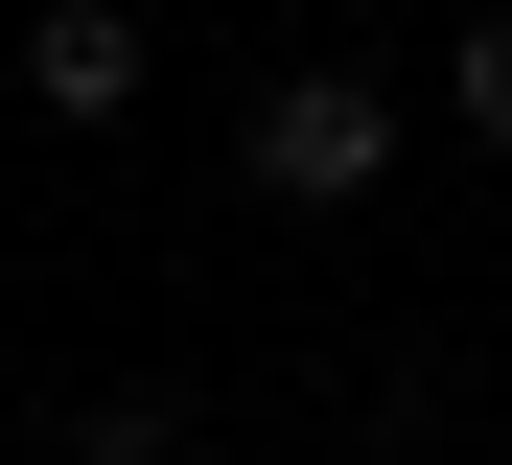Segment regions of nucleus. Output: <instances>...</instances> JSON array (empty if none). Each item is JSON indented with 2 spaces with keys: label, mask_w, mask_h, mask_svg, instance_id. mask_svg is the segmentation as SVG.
Here are the masks:
<instances>
[{
  "label": "nucleus",
  "mask_w": 512,
  "mask_h": 465,
  "mask_svg": "<svg viewBox=\"0 0 512 465\" xmlns=\"http://www.w3.org/2000/svg\"><path fill=\"white\" fill-rule=\"evenodd\" d=\"M443 93H466V140H512V0H489V24L443 47Z\"/></svg>",
  "instance_id": "7ed1b4c3"
},
{
  "label": "nucleus",
  "mask_w": 512,
  "mask_h": 465,
  "mask_svg": "<svg viewBox=\"0 0 512 465\" xmlns=\"http://www.w3.org/2000/svg\"><path fill=\"white\" fill-rule=\"evenodd\" d=\"M24 93H47V117H117V93H140V0H47V24H24Z\"/></svg>",
  "instance_id": "f03ea898"
},
{
  "label": "nucleus",
  "mask_w": 512,
  "mask_h": 465,
  "mask_svg": "<svg viewBox=\"0 0 512 465\" xmlns=\"http://www.w3.org/2000/svg\"><path fill=\"white\" fill-rule=\"evenodd\" d=\"M373 163H396V117H373L350 70H303V93H256V186H280V210H350Z\"/></svg>",
  "instance_id": "f257e3e1"
}]
</instances>
